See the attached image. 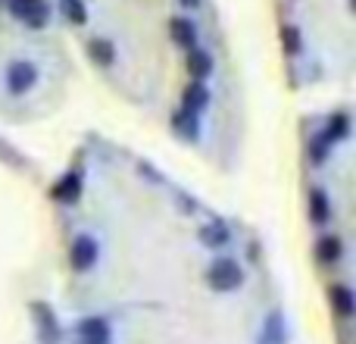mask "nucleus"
<instances>
[{
  "instance_id": "obj_22",
  "label": "nucleus",
  "mask_w": 356,
  "mask_h": 344,
  "mask_svg": "<svg viewBox=\"0 0 356 344\" xmlns=\"http://www.w3.org/2000/svg\"><path fill=\"white\" fill-rule=\"evenodd\" d=\"M181 3H184V6H197V3H200V0H181Z\"/></svg>"
},
{
  "instance_id": "obj_5",
  "label": "nucleus",
  "mask_w": 356,
  "mask_h": 344,
  "mask_svg": "<svg viewBox=\"0 0 356 344\" xmlns=\"http://www.w3.org/2000/svg\"><path fill=\"white\" fill-rule=\"evenodd\" d=\"M31 316L38 320V338H41V344H60V326H56V316L47 304H31Z\"/></svg>"
},
{
  "instance_id": "obj_11",
  "label": "nucleus",
  "mask_w": 356,
  "mask_h": 344,
  "mask_svg": "<svg viewBox=\"0 0 356 344\" xmlns=\"http://www.w3.org/2000/svg\"><path fill=\"white\" fill-rule=\"evenodd\" d=\"M309 219H313L316 226H325V222L332 219V203H328V197L322 188L309 191Z\"/></svg>"
},
{
  "instance_id": "obj_8",
  "label": "nucleus",
  "mask_w": 356,
  "mask_h": 344,
  "mask_svg": "<svg viewBox=\"0 0 356 344\" xmlns=\"http://www.w3.org/2000/svg\"><path fill=\"white\" fill-rule=\"evenodd\" d=\"M184 66H188V72L194 75V81H200L213 72V56H209L203 47H191L188 56H184Z\"/></svg>"
},
{
  "instance_id": "obj_13",
  "label": "nucleus",
  "mask_w": 356,
  "mask_h": 344,
  "mask_svg": "<svg viewBox=\"0 0 356 344\" xmlns=\"http://www.w3.org/2000/svg\"><path fill=\"white\" fill-rule=\"evenodd\" d=\"M341 253H344V244H341V238H319V244H316V257H319V263H338Z\"/></svg>"
},
{
  "instance_id": "obj_3",
  "label": "nucleus",
  "mask_w": 356,
  "mask_h": 344,
  "mask_svg": "<svg viewBox=\"0 0 356 344\" xmlns=\"http://www.w3.org/2000/svg\"><path fill=\"white\" fill-rule=\"evenodd\" d=\"M6 10L29 29H44L50 19V6L44 0H6Z\"/></svg>"
},
{
  "instance_id": "obj_18",
  "label": "nucleus",
  "mask_w": 356,
  "mask_h": 344,
  "mask_svg": "<svg viewBox=\"0 0 356 344\" xmlns=\"http://www.w3.org/2000/svg\"><path fill=\"white\" fill-rule=\"evenodd\" d=\"M282 47L288 50V56H297L303 50V35L297 25H282Z\"/></svg>"
},
{
  "instance_id": "obj_19",
  "label": "nucleus",
  "mask_w": 356,
  "mask_h": 344,
  "mask_svg": "<svg viewBox=\"0 0 356 344\" xmlns=\"http://www.w3.org/2000/svg\"><path fill=\"white\" fill-rule=\"evenodd\" d=\"M284 341V329H282V313H272L266 320V332H263V344H282Z\"/></svg>"
},
{
  "instance_id": "obj_6",
  "label": "nucleus",
  "mask_w": 356,
  "mask_h": 344,
  "mask_svg": "<svg viewBox=\"0 0 356 344\" xmlns=\"http://www.w3.org/2000/svg\"><path fill=\"white\" fill-rule=\"evenodd\" d=\"M79 341L81 344H110V326L100 316H88L79 322Z\"/></svg>"
},
{
  "instance_id": "obj_21",
  "label": "nucleus",
  "mask_w": 356,
  "mask_h": 344,
  "mask_svg": "<svg viewBox=\"0 0 356 344\" xmlns=\"http://www.w3.org/2000/svg\"><path fill=\"white\" fill-rule=\"evenodd\" d=\"M200 238L207 241V244H222V241H225V232H207V228H203Z\"/></svg>"
},
{
  "instance_id": "obj_20",
  "label": "nucleus",
  "mask_w": 356,
  "mask_h": 344,
  "mask_svg": "<svg viewBox=\"0 0 356 344\" xmlns=\"http://www.w3.org/2000/svg\"><path fill=\"white\" fill-rule=\"evenodd\" d=\"M328 150H332V144H328L322 135H316L313 144H309V157H313V163H322V160H325Z\"/></svg>"
},
{
  "instance_id": "obj_2",
  "label": "nucleus",
  "mask_w": 356,
  "mask_h": 344,
  "mask_svg": "<svg viewBox=\"0 0 356 344\" xmlns=\"http://www.w3.org/2000/svg\"><path fill=\"white\" fill-rule=\"evenodd\" d=\"M241 282H244V269L228 257L216 260L207 269V285L213 291H234V288H241Z\"/></svg>"
},
{
  "instance_id": "obj_12",
  "label": "nucleus",
  "mask_w": 356,
  "mask_h": 344,
  "mask_svg": "<svg viewBox=\"0 0 356 344\" xmlns=\"http://www.w3.org/2000/svg\"><path fill=\"white\" fill-rule=\"evenodd\" d=\"M88 54H91V60L104 69L116 63V47H113V41H106V38H94V41L88 44Z\"/></svg>"
},
{
  "instance_id": "obj_9",
  "label": "nucleus",
  "mask_w": 356,
  "mask_h": 344,
  "mask_svg": "<svg viewBox=\"0 0 356 344\" xmlns=\"http://www.w3.org/2000/svg\"><path fill=\"white\" fill-rule=\"evenodd\" d=\"M207 104H209V91H207V85H200V81H191V85L184 88V94H181V110H188V113H200Z\"/></svg>"
},
{
  "instance_id": "obj_17",
  "label": "nucleus",
  "mask_w": 356,
  "mask_h": 344,
  "mask_svg": "<svg viewBox=\"0 0 356 344\" xmlns=\"http://www.w3.org/2000/svg\"><path fill=\"white\" fill-rule=\"evenodd\" d=\"M172 123H175V132H178L181 138H197V132H200V125H197V113L178 110Z\"/></svg>"
},
{
  "instance_id": "obj_4",
  "label": "nucleus",
  "mask_w": 356,
  "mask_h": 344,
  "mask_svg": "<svg viewBox=\"0 0 356 344\" xmlns=\"http://www.w3.org/2000/svg\"><path fill=\"white\" fill-rule=\"evenodd\" d=\"M97 241L91 238V235H79V238L72 241V251H69V263H72L75 272H88L94 269V263H97Z\"/></svg>"
},
{
  "instance_id": "obj_15",
  "label": "nucleus",
  "mask_w": 356,
  "mask_h": 344,
  "mask_svg": "<svg viewBox=\"0 0 356 344\" xmlns=\"http://www.w3.org/2000/svg\"><path fill=\"white\" fill-rule=\"evenodd\" d=\"M60 13L69 25H85L88 22V6L85 0H60Z\"/></svg>"
},
{
  "instance_id": "obj_14",
  "label": "nucleus",
  "mask_w": 356,
  "mask_h": 344,
  "mask_svg": "<svg viewBox=\"0 0 356 344\" xmlns=\"http://www.w3.org/2000/svg\"><path fill=\"white\" fill-rule=\"evenodd\" d=\"M332 307L338 310L341 316H353V310H356V304H353V291L347 288V285H334L332 288Z\"/></svg>"
},
{
  "instance_id": "obj_1",
  "label": "nucleus",
  "mask_w": 356,
  "mask_h": 344,
  "mask_svg": "<svg viewBox=\"0 0 356 344\" xmlns=\"http://www.w3.org/2000/svg\"><path fill=\"white\" fill-rule=\"evenodd\" d=\"M38 66L31 60H13L6 63L3 69V88L13 94V97H22V94H29L31 88L38 85Z\"/></svg>"
},
{
  "instance_id": "obj_7",
  "label": "nucleus",
  "mask_w": 356,
  "mask_h": 344,
  "mask_svg": "<svg viewBox=\"0 0 356 344\" xmlns=\"http://www.w3.org/2000/svg\"><path fill=\"white\" fill-rule=\"evenodd\" d=\"M169 35H172L175 47H181L184 54H188L191 47H197V29L191 19H181V16L172 19V22H169Z\"/></svg>"
},
{
  "instance_id": "obj_16",
  "label": "nucleus",
  "mask_w": 356,
  "mask_h": 344,
  "mask_svg": "<svg viewBox=\"0 0 356 344\" xmlns=\"http://www.w3.org/2000/svg\"><path fill=\"white\" fill-rule=\"evenodd\" d=\"M347 129H350V123H347V116H344V113H334V116L328 119V125H325V132H322V138H325V141L334 148V144H338L341 138L347 135Z\"/></svg>"
},
{
  "instance_id": "obj_10",
  "label": "nucleus",
  "mask_w": 356,
  "mask_h": 344,
  "mask_svg": "<svg viewBox=\"0 0 356 344\" xmlns=\"http://www.w3.org/2000/svg\"><path fill=\"white\" fill-rule=\"evenodd\" d=\"M54 197L63 203H75L81 197V175L79 172H69L66 178H60V182L54 185Z\"/></svg>"
}]
</instances>
